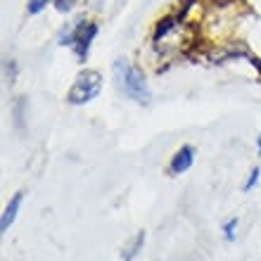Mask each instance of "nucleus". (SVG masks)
<instances>
[{
    "label": "nucleus",
    "instance_id": "obj_3",
    "mask_svg": "<svg viewBox=\"0 0 261 261\" xmlns=\"http://www.w3.org/2000/svg\"><path fill=\"white\" fill-rule=\"evenodd\" d=\"M97 36V24L88 19H76L74 24V41H71V48H74V55L79 57V62H83L90 53V45H93V38Z\"/></svg>",
    "mask_w": 261,
    "mask_h": 261
},
{
    "label": "nucleus",
    "instance_id": "obj_8",
    "mask_svg": "<svg viewBox=\"0 0 261 261\" xmlns=\"http://www.w3.org/2000/svg\"><path fill=\"white\" fill-rule=\"evenodd\" d=\"M50 3H55V0H29V3H27V12L29 14H38V12H43Z\"/></svg>",
    "mask_w": 261,
    "mask_h": 261
},
{
    "label": "nucleus",
    "instance_id": "obj_4",
    "mask_svg": "<svg viewBox=\"0 0 261 261\" xmlns=\"http://www.w3.org/2000/svg\"><path fill=\"white\" fill-rule=\"evenodd\" d=\"M195 162V150L190 147V145H183L176 154H173L171 164H169V173L171 176H178V173H186L190 166H193Z\"/></svg>",
    "mask_w": 261,
    "mask_h": 261
},
{
    "label": "nucleus",
    "instance_id": "obj_5",
    "mask_svg": "<svg viewBox=\"0 0 261 261\" xmlns=\"http://www.w3.org/2000/svg\"><path fill=\"white\" fill-rule=\"evenodd\" d=\"M21 199H24V190L14 193V197L10 199V204L5 206L3 219H0V230H3V233H7V228L14 223V219H17V212H19V206H21Z\"/></svg>",
    "mask_w": 261,
    "mask_h": 261
},
{
    "label": "nucleus",
    "instance_id": "obj_7",
    "mask_svg": "<svg viewBox=\"0 0 261 261\" xmlns=\"http://www.w3.org/2000/svg\"><path fill=\"white\" fill-rule=\"evenodd\" d=\"M143 242H145V233H143V230H140V233H138L136 238H133V242H130L128 247H126L124 252H121V256H124V261H130V259H133V256H136L138 252H140V247H143Z\"/></svg>",
    "mask_w": 261,
    "mask_h": 261
},
{
    "label": "nucleus",
    "instance_id": "obj_13",
    "mask_svg": "<svg viewBox=\"0 0 261 261\" xmlns=\"http://www.w3.org/2000/svg\"><path fill=\"white\" fill-rule=\"evenodd\" d=\"M219 3H221V5H223V0H219Z\"/></svg>",
    "mask_w": 261,
    "mask_h": 261
},
{
    "label": "nucleus",
    "instance_id": "obj_9",
    "mask_svg": "<svg viewBox=\"0 0 261 261\" xmlns=\"http://www.w3.org/2000/svg\"><path fill=\"white\" fill-rule=\"evenodd\" d=\"M76 3H79V0H55V3H53V5H55V10L57 12H71V10H74V5Z\"/></svg>",
    "mask_w": 261,
    "mask_h": 261
},
{
    "label": "nucleus",
    "instance_id": "obj_6",
    "mask_svg": "<svg viewBox=\"0 0 261 261\" xmlns=\"http://www.w3.org/2000/svg\"><path fill=\"white\" fill-rule=\"evenodd\" d=\"M176 21H178V17H164V19H159L157 21V27H154V34H152V38L154 41H159V38H164L166 31H171L173 27H176Z\"/></svg>",
    "mask_w": 261,
    "mask_h": 261
},
{
    "label": "nucleus",
    "instance_id": "obj_1",
    "mask_svg": "<svg viewBox=\"0 0 261 261\" xmlns=\"http://www.w3.org/2000/svg\"><path fill=\"white\" fill-rule=\"evenodd\" d=\"M114 79H117L119 90L126 97L143 105L150 102V88H147V81H145V74L136 64H128L126 60H117L114 62Z\"/></svg>",
    "mask_w": 261,
    "mask_h": 261
},
{
    "label": "nucleus",
    "instance_id": "obj_10",
    "mask_svg": "<svg viewBox=\"0 0 261 261\" xmlns=\"http://www.w3.org/2000/svg\"><path fill=\"white\" fill-rule=\"evenodd\" d=\"M259 176H261V171H259V169H254V171L249 173V178H247V183H245V188H242V190H245V193H249V190L259 183Z\"/></svg>",
    "mask_w": 261,
    "mask_h": 261
},
{
    "label": "nucleus",
    "instance_id": "obj_2",
    "mask_svg": "<svg viewBox=\"0 0 261 261\" xmlns=\"http://www.w3.org/2000/svg\"><path fill=\"white\" fill-rule=\"evenodd\" d=\"M102 90V74L95 69H83L81 74L74 79L71 88L67 93L69 105H88L93 102Z\"/></svg>",
    "mask_w": 261,
    "mask_h": 261
},
{
    "label": "nucleus",
    "instance_id": "obj_12",
    "mask_svg": "<svg viewBox=\"0 0 261 261\" xmlns=\"http://www.w3.org/2000/svg\"><path fill=\"white\" fill-rule=\"evenodd\" d=\"M256 145H259V154H261V136H259V143H256Z\"/></svg>",
    "mask_w": 261,
    "mask_h": 261
},
{
    "label": "nucleus",
    "instance_id": "obj_11",
    "mask_svg": "<svg viewBox=\"0 0 261 261\" xmlns=\"http://www.w3.org/2000/svg\"><path fill=\"white\" fill-rule=\"evenodd\" d=\"M235 228H238V219H230V221H228V223H226V226H223V235H226V240H228V242L233 240Z\"/></svg>",
    "mask_w": 261,
    "mask_h": 261
}]
</instances>
